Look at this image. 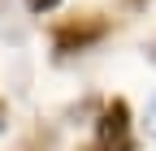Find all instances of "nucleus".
Here are the masks:
<instances>
[{
	"label": "nucleus",
	"instance_id": "20e7f679",
	"mask_svg": "<svg viewBox=\"0 0 156 151\" xmlns=\"http://www.w3.org/2000/svg\"><path fill=\"white\" fill-rule=\"evenodd\" d=\"M147 134H156V99L147 104Z\"/></svg>",
	"mask_w": 156,
	"mask_h": 151
},
{
	"label": "nucleus",
	"instance_id": "7ed1b4c3",
	"mask_svg": "<svg viewBox=\"0 0 156 151\" xmlns=\"http://www.w3.org/2000/svg\"><path fill=\"white\" fill-rule=\"evenodd\" d=\"M26 5H30V13H44V9H52V5H56V0H26Z\"/></svg>",
	"mask_w": 156,
	"mask_h": 151
},
{
	"label": "nucleus",
	"instance_id": "0eeeda50",
	"mask_svg": "<svg viewBox=\"0 0 156 151\" xmlns=\"http://www.w3.org/2000/svg\"><path fill=\"white\" fill-rule=\"evenodd\" d=\"M147 56H152V61H156V43H152V48H147Z\"/></svg>",
	"mask_w": 156,
	"mask_h": 151
},
{
	"label": "nucleus",
	"instance_id": "39448f33",
	"mask_svg": "<svg viewBox=\"0 0 156 151\" xmlns=\"http://www.w3.org/2000/svg\"><path fill=\"white\" fill-rule=\"evenodd\" d=\"M87 151H130V143H122V147H104V143H95V147H87Z\"/></svg>",
	"mask_w": 156,
	"mask_h": 151
},
{
	"label": "nucleus",
	"instance_id": "423d86ee",
	"mask_svg": "<svg viewBox=\"0 0 156 151\" xmlns=\"http://www.w3.org/2000/svg\"><path fill=\"white\" fill-rule=\"evenodd\" d=\"M5 125H9V104L0 99V129H5Z\"/></svg>",
	"mask_w": 156,
	"mask_h": 151
},
{
	"label": "nucleus",
	"instance_id": "f03ea898",
	"mask_svg": "<svg viewBox=\"0 0 156 151\" xmlns=\"http://www.w3.org/2000/svg\"><path fill=\"white\" fill-rule=\"evenodd\" d=\"M126 129H130V108L126 99H113L100 108V143L104 147H122L126 143Z\"/></svg>",
	"mask_w": 156,
	"mask_h": 151
},
{
	"label": "nucleus",
	"instance_id": "6e6552de",
	"mask_svg": "<svg viewBox=\"0 0 156 151\" xmlns=\"http://www.w3.org/2000/svg\"><path fill=\"white\" fill-rule=\"evenodd\" d=\"M0 5H5V0H0Z\"/></svg>",
	"mask_w": 156,
	"mask_h": 151
},
{
	"label": "nucleus",
	"instance_id": "f257e3e1",
	"mask_svg": "<svg viewBox=\"0 0 156 151\" xmlns=\"http://www.w3.org/2000/svg\"><path fill=\"white\" fill-rule=\"evenodd\" d=\"M104 35H108V22H104V17H95V13L69 17V22H61V26L52 30V52L56 56H78V52L95 48Z\"/></svg>",
	"mask_w": 156,
	"mask_h": 151
}]
</instances>
